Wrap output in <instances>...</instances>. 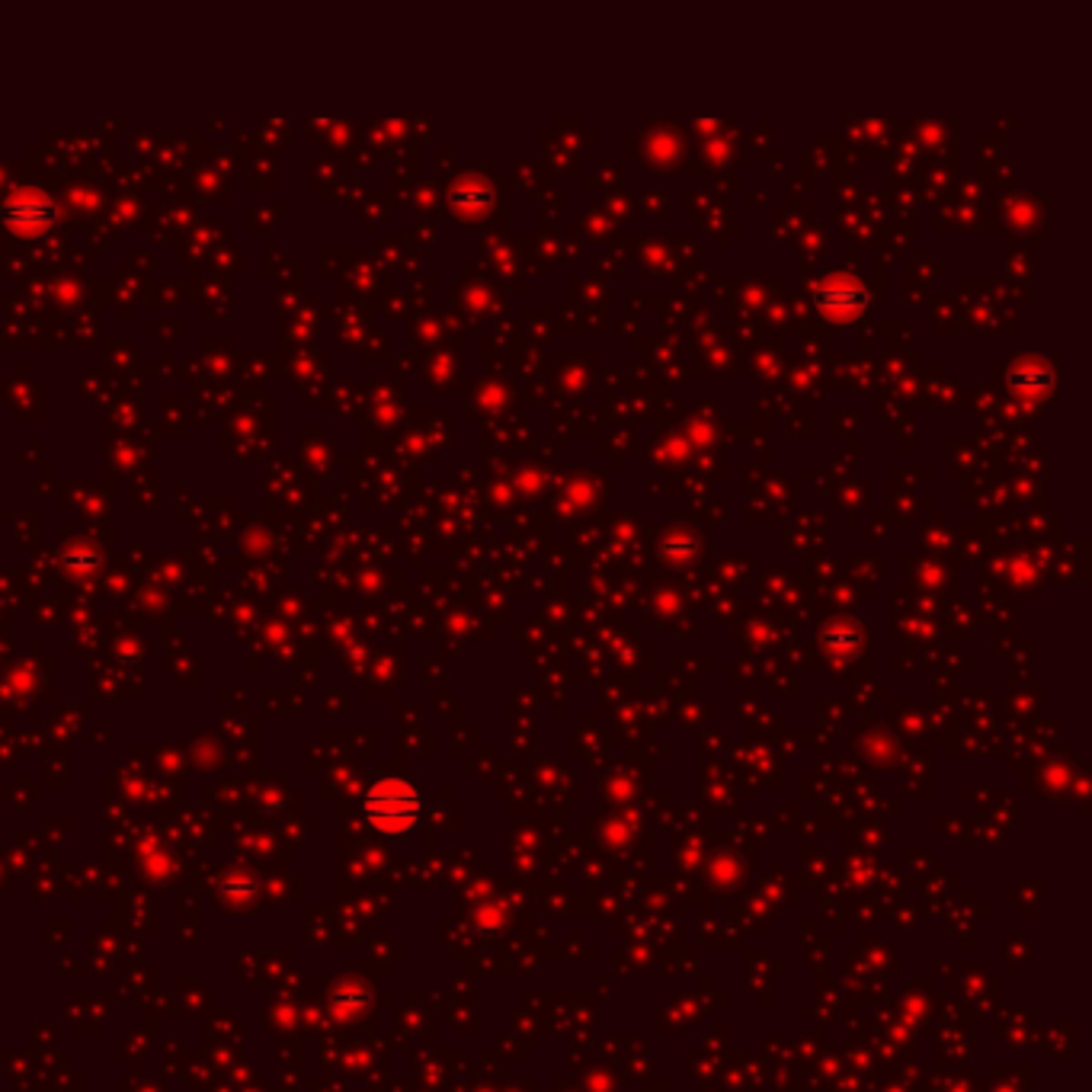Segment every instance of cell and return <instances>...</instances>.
Wrapping results in <instances>:
<instances>
[{
	"mask_svg": "<svg viewBox=\"0 0 1092 1092\" xmlns=\"http://www.w3.org/2000/svg\"><path fill=\"white\" fill-rule=\"evenodd\" d=\"M365 820L385 833V836H407L420 814H423V795L420 788L410 782V779H397V776H388V779H378L369 792H365Z\"/></svg>",
	"mask_w": 1092,
	"mask_h": 1092,
	"instance_id": "6da1fadb",
	"label": "cell"
},
{
	"mask_svg": "<svg viewBox=\"0 0 1092 1092\" xmlns=\"http://www.w3.org/2000/svg\"><path fill=\"white\" fill-rule=\"evenodd\" d=\"M817 305L827 311V314H840V317H849L855 314L862 305H865V292L859 286H852L849 279H827V286L817 289Z\"/></svg>",
	"mask_w": 1092,
	"mask_h": 1092,
	"instance_id": "7a4b0ae2",
	"label": "cell"
}]
</instances>
